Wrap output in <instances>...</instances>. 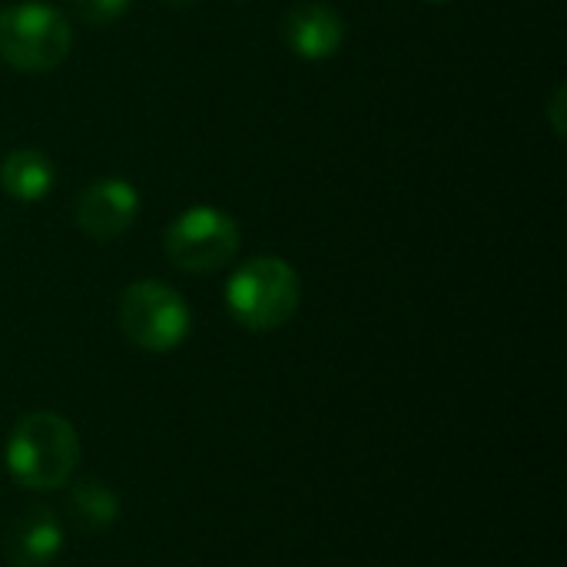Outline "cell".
<instances>
[{
    "instance_id": "cell-14",
    "label": "cell",
    "mask_w": 567,
    "mask_h": 567,
    "mask_svg": "<svg viewBox=\"0 0 567 567\" xmlns=\"http://www.w3.org/2000/svg\"><path fill=\"white\" fill-rule=\"evenodd\" d=\"M173 3H189V0H173Z\"/></svg>"
},
{
    "instance_id": "cell-10",
    "label": "cell",
    "mask_w": 567,
    "mask_h": 567,
    "mask_svg": "<svg viewBox=\"0 0 567 567\" xmlns=\"http://www.w3.org/2000/svg\"><path fill=\"white\" fill-rule=\"evenodd\" d=\"M70 515L80 522V528L103 532V528H110L116 522L120 502L103 482H80L70 492Z\"/></svg>"
},
{
    "instance_id": "cell-13",
    "label": "cell",
    "mask_w": 567,
    "mask_h": 567,
    "mask_svg": "<svg viewBox=\"0 0 567 567\" xmlns=\"http://www.w3.org/2000/svg\"><path fill=\"white\" fill-rule=\"evenodd\" d=\"M429 3H449V0H429Z\"/></svg>"
},
{
    "instance_id": "cell-9",
    "label": "cell",
    "mask_w": 567,
    "mask_h": 567,
    "mask_svg": "<svg viewBox=\"0 0 567 567\" xmlns=\"http://www.w3.org/2000/svg\"><path fill=\"white\" fill-rule=\"evenodd\" d=\"M53 183H56V166L40 150H13L0 163V186L7 196L20 203H37L50 196Z\"/></svg>"
},
{
    "instance_id": "cell-5",
    "label": "cell",
    "mask_w": 567,
    "mask_h": 567,
    "mask_svg": "<svg viewBox=\"0 0 567 567\" xmlns=\"http://www.w3.org/2000/svg\"><path fill=\"white\" fill-rule=\"evenodd\" d=\"M239 226L229 213L216 206L183 209L163 236L166 256L183 272H216L229 266L239 252Z\"/></svg>"
},
{
    "instance_id": "cell-6",
    "label": "cell",
    "mask_w": 567,
    "mask_h": 567,
    "mask_svg": "<svg viewBox=\"0 0 567 567\" xmlns=\"http://www.w3.org/2000/svg\"><path fill=\"white\" fill-rule=\"evenodd\" d=\"M136 209H140L136 186L120 176H103L93 179L76 196V226L83 229V236L96 243H110L133 226Z\"/></svg>"
},
{
    "instance_id": "cell-7",
    "label": "cell",
    "mask_w": 567,
    "mask_h": 567,
    "mask_svg": "<svg viewBox=\"0 0 567 567\" xmlns=\"http://www.w3.org/2000/svg\"><path fill=\"white\" fill-rule=\"evenodd\" d=\"M282 37L289 50L302 60H329L342 50L346 43V23L342 17L316 0L296 3L282 17Z\"/></svg>"
},
{
    "instance_id": "cell-11",
    "label": "cell",
    "mask_w": 567,
    "mask_h": 567,
    "mask_svg": "<svg viewBox=\"0 0 567 567\" xmlns=\"http://www.w3.org/2000/svg\"><path fill=\"white\" fill-rule=\"evenodd\" d=\"M133 0H73V7H76V13H80V20H86V23H93V27H106V23H113L116 17H123L126 13V7H130Z\"/></svg>"
},
{
    "instance_id": "cell-1",
    "label": "cell",
    "mask_w": 567,
    "mask_h": 567,
    "mask_svg": "<svg viewBox=\"0 0 567 567\" xmlns=\"http://www.w3.org/2000/svg\"><path fill=\"white\" fill-rule=\"evenodd\" d=\"M3 462L17 485L30 492H53L70 482L80 462L76 429L56 412H30L13 425Z\"/></svg>"
},
{
    "instance_id": "cell-4",
    "label": "cell",
    "mask_w": 567,
    "mask_h": 567,
    "mask_svg": "<svg viewBox=\"0 0 567 567\" xmlns=\"http://www.w3.org/2000/svg\"><path fill=\"white\" fill-rule=\"evenodd\" d=\"M120 329L143 352H173L189 336V306L186 299L156 279H140L120 296Z\"/></svg>"
},
{
    "instance_id": "cell-3",
    "label": "cell",
    "mask_w": 567,
    "mask_h": 567,
    "mask_svg": "<svg viewBox=\"0 0 567 567\" xmlns=\"http://www.w3.org/2000/svg\"><path fill=\"white\" fill-rule=\"evenodd\" d=\"M73 30L66 17L47 3H13L0 10V56L13 70L47 73L66 60Z\"/></svg>"
},
{
    "instance_id": "cell-8",
    "label": "cell",
    "mask_w": 567,
    "mask_h": 567,
    "mask_svg": "<svg viewBox=\"0 0 567 567\" xmlns=\"http://www.w3.org/2000/svg\"><path fill=\"white\" fill-rule=\"evenodd\" d=\"M63 548V528L50 508H30L7 538V558L13 567L50 565Z\"/></svg>"
},
{
    "instance_id": "cell-2",
    "label": "cell",
    "mask_w": 567,
    "mask_h": 567,
    "mask_svg": "<svg viewBox=\"0 0 567 567\" xmlns=\"http://www.w3.org/2000/svg\"><path fill=\"white\" fill-rule=\"evenodd\" d=\"M299 302V272L279 256H256L243 262L226 282V309L249 332H272L286 326Z\"/></svg>"
},
{
    "instance_id": "cell-12",
    "label": "cell",
    "mask_w": 567,
    "mask_h": 567,
    "mask_svg": "<svg viewBox=\"0 0 567 567\" xmlns=\"http://www.w3.org/2000/svg\"><path fill=\"white\" fill-rule=\"evenodd\" d=\"M565 103H567V86L558 83L555 93H551V103H548V116H551V130L555 136H565L567 123H565Z\"/></svg>"
}]
</instances>
